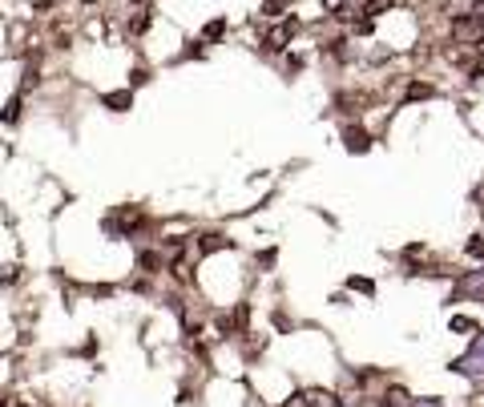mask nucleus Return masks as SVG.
Instances as JSON below:
<instances>
[{"instance_id":"f257e3e1","label":"nucleus","mask_w":484,"mask_h":407,"mask_svg":"<svg viewBox=\"0 0 484 407\" xmlns=\"http://www.w3.org/2000/svg\"><path fill=\"white\" fill-rule=\"evenodd\" d=\"M456 371H460V375H468V379H484V355L468 351V355L456 363Z\"/></svg>"},{"instance_id":"f03ea898","label":"nucleus","mask_w":484,"mask_h":407,"mask_svg":"<svg viewBox=\"0 0 484 407\" xmlns=\"http://www.w3.org/2000/svg\"><path fill=\"white\" fill-rule=\"evenodd\" d=\"M343 138H347V146H351V154H367L371 138H367V133H363V130H347Z\"/></svg>"},{"instance_id":"7ed1b4c3","label":"nucleus","mask_w":484,"mask_h":407,"mask_svg":"<svg viewBox=\"0 0 484 407\" xmlns=\"http://www.w3.org/2000/svg\"><path fill=\"white\" fill-rule=\"evenodd\" d=\"M105 106H113V109H125V106H129V93H117V98H105Z\"/></svg>"},{"instance_id":"20e7f679","label":"nucleus","mask_w":484,"mask_h":407,"mask_svg":"<svg viewBox=\"0 0 484 407\" xmlns=\"http://www.w3.org/2000/svg\"><path fill=\"white\" fill-rule=\"evenodd\" d=\"M472 351H476V355H484V335H480V339L472 343Z\"/></svg>"}]
</instances>
